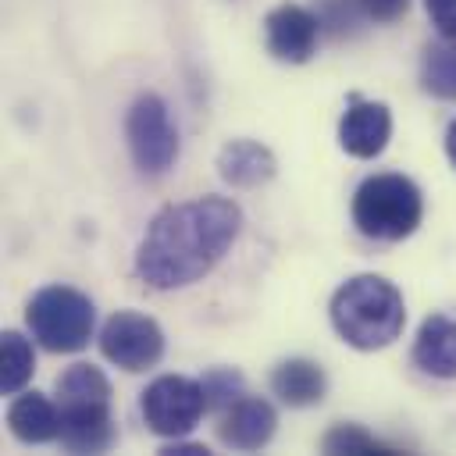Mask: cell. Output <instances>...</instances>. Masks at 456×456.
Returning <instances> with one entry per match:
<instances>
[{"label":"cell","mask_w":456,"mask_h":456,"mask_svg":"<svg viewBox=\"0 0 456 456\" xmlns=\"http://www.w3.org/2000/svg\"><path fill=\"white\" fill-rule=\"evenodd\" d=\"M420 82L438 100H456V39L431 43L420 61Z\"/></svg>","instance_id":"obj_16"},{"label":"cell","mask_w":456,"mask_h":456,"mask_svg":"<svg viewBox=\"0 0 456 456\" xmlns=\"http://www.w3.org/2000/svg\"><path fill=\"white\" fill-rule=\"evenodd\" d=\"M331 324L356 349H381L403 335L406 306L381 274H356L331 296Z\"/></svg>","instance_id":"obj_2"},{"label":"cell","mask_w":456,"mask_h":456,"mask_svg":"<svg viewBox=\"0 0 456 456\" xmlns=\"http://www.w3.org/2000/svg\"><path fill=\"white\" fill-rule=\"evenodd\" d=\"M424 217L420 189L406 175H370L353 192V224L378 242H399L417 232Z\"/></svg>","instance_id":"obj_3"},{"label":"cell","mask_w":456,"mask_h":456,"mask_svg":"<svg viewBox=\"0 0 456 456\" xmlns=\"http://www.w3.org/2000/svg\"><path fill=\"white\" fill-rule=\"evenodd\" d=\"M392 135V114L385 103L378 100H363V96H349V107L338 121V142L346 153L370 160L385 150Z\"/></svg>","instance_id":"obj_9"},{"label":"cell","mask_w":456,"mask_h":456,"mask_svg":"<svg viewBox=\"0 0 456 456\" xmlns=\"http://www.w3.org/2000/svg\"><path fill=\"white\" fill-rule=\"evenodd\" d=\"M0 356H4V360H0V385H4L7 395H14V392L25 388V381H28L32 370H36L32 346H28L25 335L4 331V338H0Z\"/></svg>","instance_id":"obj_18"},{"label":"cell","mask_w":456,"mask_h":456,"mask_svg":"<svg viewBox=\"0 0 456 456\" xmlns=\"http://www.w3.org/2000/svg\"><path fill=\"white\" fill-rule=\"evenodd\" d=\"M25 321L32 338L50 353H78L93 338L96 310L93 299L71 285H46L28 299Z\"/></svg>","instance_id":"obj_4"},{"label":"cell","mask_w":456,"mask_h":456,"mask_svg":"<svg viewBox=\"0 0 456 456\" xmlns=\"http://www.w3.org/2000/svg\"><path fill=\"white\" fill-rule=\"evenodd\" d=\"M317 32H321V18L299 4H281L267 14L264 21V36H267V50L278 61L289 64H303L314 57L317 50Z\"/></svg>","instance_id":"obj_8"},{"label":"cell","mask_w":456,"mask_h":456,"mask_svg":"<svg viewBox=\"0 0 456 456\" xmlns=\"http://www.w3.org/2000/svg\"><path fill=\"white\" fill-rule=\"evenodd\" d=\"M100 353L121 370H146L164 356V331L153 317L118 310L100 328Z\"/></svg>","instance_id":"obj_7"},{"label":"cell","mask_w":456,"mask_h":456,"mask_svg":"<svg viewBox=\"0 0 456 456\" xmlns=\"http://www.w3.org/2000/svg\"><path fill=\"white\" fill-rule=\"evenodd\" d=\"M424 7L431 14V25L445 39H456V0H424Z\"/></svg>","instance_id":"obj_21"},{"label":"cell","mask_w":456,"mask_h":456,"mask_svg":"<svg viewBox=\"0 0 456 456\" xmlns=\"http://www.w3.org/2000/svg\"><path fill=\"white\" fill-rule=\"evenodd\" d=\"M200 385H203V392H207V406H210V410H224V406H232L239 395H246V392H242V374L232 370V367H214V370H207V374L200 378Z\"/></svg>","instance_id":"obj_19"},{"label":"cell","mask_w":456,"mask_h":456,"mask_svg":"<svg viewBox=\"0 0 456 456\" xmlns=\"http://www.w3.org/2000/svg\"><path fill=\"white\" fill-rule=\"evenodd\" d=\"M7 428L25 445H43L61 435V413L57 406L39 392H21L7 410Z\"/></svg>","instance_id":"obj_13"},{"label":"cell","mask_w":456,"mask_h":456,"mask_svg":"<svg viewBox=\"0 0 456 456\" xmlns=\"http://www.w3.org/2000/svg\"><path fill=\"white\" fill-rule=\"evenodd\" d=\"M110 403H61V445L68 452H103L114 442Z\"/></svg>","instance_id":"obj_11"},{"label":"cell","mask_w":456,"mask_h":456,"mask_svg":"<svg viewBox=\"0 0 456 456\" xmlns=\"http://www.w3.org/2000/svg\"><path fill=\"white\" fill-rule=\"evenodd\" d=\"M274 406L260 395H239L232 406L221 410V424H217V438L228 445V449H239V452H253L260 445L271 442L274 435Z\"/></svg>","instance_id":"obj_10"},{"label":"cell","mask_w":456,"mask_h":456,"mask_svg":"<svg viewBox=\"0 0 456 456\" xmlns=\"http://www.w3.org/2000/svg\"><path fill=\"white\" fill-rule=\"evenodd\" d=\"M217 171L224 182H232L239 189H253L274 175V157L267 146H260L253 139H232L217 153Z\"/></svg>","instance_id":"obj_15"},{"label":"cell","mask_w":456,"mask_h":456,"mask_svg":"<svg viewBox=\"0 0 456 456\" xmlns=\"http://www.w3.org/2000/svg\"><path fill=\"white\" fill-rule=\"evenodd\" d=\"M324 452H392V449L356 424H338L324 435Z\"/></svg>","instance_id":"obj_20"},{"label":"cell","mask_w":456,"mask_h":456,"mask_svg":"<svg viewBox=\"0 0 456 456\" xmlns=\"http://www.w3.org/2000/svg\"><path fill=\"white\" fill-rule=\"evenodd\" d=\"M125 139L142 175H164L178 157V128L171 125L167 103L153 93H142L132 103L125 118Z\"/></svg>","instance_id":"obj_6"},{"label":"cell","mask_w":456,"mask_h":456,"mask_svg":"<svg viewBox=\"0 0 456 456\" xmlns=\"http://www.w3.org/2000/svg\"><path fill=\"white\" fill-rule=\"evenodd\" d=\"M61 403H110V381L93 363H75L57 378Z\"/></svg>","instance_id":"obj_17"},{"label":"cell","mask_w":456,"mask_h":456,"mask_svg":"<svg viewBox=\"0 0 456 456\" xmlns=\"http://www.w3.org/2000/svg\"><path fill=\"white\" fill-rule=\"evenodd\" d=\"M271 392H274L285 406H314V403L324 399L328 378H324L321 363L296 356V360H285V363L274 367V374H271Z\"/></svg>","instance_id":"obj_14"},{"label":"cell","mask_w":456,"mask_h":456,"mask_svg":"<svg viewBox=\"0 0 456 456\" xmlns=\"http://www.w3.org/2000/svg\"><path fill=\"white\" fill-rule=\"evenodd\" d=\"M160 452H167V456H175V452H178V456H196V452H203V456H207L210 449H207V445H192V442H171V445H164Z\"/></svg>","instance_id":"obj_23"},{"label":"cell","mask_w":456,"mask_h":456,"mask_svg":"<svg viewBox=\"0 0 456 456\" xmlns=\"http://www.w3.org/2000/svg\"><path fill=\"white\" fill-rule=\"evenodd\" d=\"M445 153H449V160H452V167H456V121H452L449 132H445Z\"/></svg>","instance_id":"obj_24"},{"label":"cell","mask_w":456,"mask_h":456,"mask_svg":"<svg viewBox=\"0 0 456 456\" xmlns=\"http://www.w3.org/2000/svg\"><path fill=\"white\" fill-rule=\"evenodd\" d=\"M360 7L374 21H395L406 11V0H360Z\"/></svg>","instance_id":"obj_22"},{"label":"cell","mask_w":456,"mask_h":456,"mask_svg":"<svg viewBox=\"0 0 456 456\" xmlns=\"http://www.w3.org/2000/svg\"><path fill=\"white\" fill-rule=\"evenodd\" d=\"M139 410H142V420L153 435L182 438L200 424V417L210 406H207V392L200 381L182 378V374H164V378L146 385Z\"/></svg>","instance_id":"obj_5"},{"label":"cell","mask_w":456,"mask_h":456,"mask_svg":"<svg viewBox=\"0 0 456 456\" xmlns=\"http://www.w3.org/2000/svg\"><path fill=\"white\" fill-rule=\"evenodd\" d=\"M242 214L224 196H200L160 210L135 253V274L150 289H185L214 271L239 239Z\"/></svg>","instance_id":"obj_1"},{"label":"cell","mask_w":456,"mask_h":456,"mask_svg":"<svg viewBox=\"0 0 456 456\" xmlns=\"http://www.w3.org/2000/svg\"><path fill=\"white\" fill-rule=\"evenodd\" d=\"M413 363L431 378H456V321L431 314L413 338Z\"/></svg>","instance_id":"obj_12"}]
</instances>
